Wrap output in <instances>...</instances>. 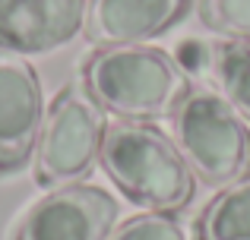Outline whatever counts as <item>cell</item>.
Returning a JSON list of instances; mask_svg holds the SVG:
<instances>
[{
    "label": "cell",
    "mask_w": 250,
    "mask_h": 240,
    "mask_svg": "<svg viewBox=\"0 0 250 240\" xmlns=\"http://www.w3.org/2000/svg\"><path fill=\"white\" fill-rule=\"evenodd\" d=\"M117 222V203L89 184L48 193L19 218L13 240H108Z\"/></svg>",
    "instance_id": "cell-5"
},
{
    "label": "cell",
    "mask_w": 250,
    "mask_h": 240,
    "mask_svg": "<svg viewBox=\"0 0 250 240\" xmlns=\"http://www.w3.org/2000/svg\"><path fill=\"white\" fill-rule=\"evenodd\" d=\"M174 139L190 171L209 186H228L250 174V129L222 95L190 89L174 111Z\"/></svg>",
    "instance_id": "cell-3"
},
{
    "label": "cell",
    "mask_w": 250,
    "mask_h": 240,
    "mask_svg": "<svg viewBox=\"0 0 250 240\" xmlns=\"http://www.w3.org/2000/svg\"><path fill=\"white\" fill-rule=\"evenodd\" d=\"M83 82L89 95L124 120L174 117L190 95V76L162 48L121 44L98 48L83 63Z\"/></svg>",
    "instance_id": "cell-1"
},
{
    "label": "cell",
    "mask_w": 250,
    "mask_h": 240,
    "mask_svg": "<svg viewBox=\"0 0 250 240\" xmlns=\"http://www.w3.org/2000/svg\"><path fill=\"white\" fill-rule=\"evenodd\" d=\"M190 10V0H89L85 38L98 48L143 44L168 32Z\"/></svg>",
    "instance_id": "cell-8"
},
{
    "label": "cell",
    "mask_w": 250,
    "mask_h": 240,
    "mask_svg": "<svg viewBox=\"0 0 250 240\" xmlns=\"http://www.w3.org/2000/svg\"><path fill=\"white\" fill-rule=\"evenodd\" d=\"M196 240H250V174L222 186L206 203Z\"/></svg>",
    "instance_id": "cell-9"
},
{
    "label": "cell",
    "mask_w": 250,
    "mask_h": 240,
    "mask_svg": "<svg viewBox=\"0 0 250 240\" xmlns=\"http://www.w3.org/2000/svg\"><path fill=\"white\" fill-rule=\"evenodd\" d=\"M108 240H193L171 212H146L133 215L111 231Z\"/></svg>",
    "instance_id": "cell-11"
},
{
    "label": "cell",
    "mask_w": 250,
    "mask_h": 240,
    "mask_svg": "<svg viewBox=\"0 0 250 240\" xmlns=\"http://www.w3.org/2000/svg\"><path fill=\"white\" fill-rule=\"evenodd\" d=\"M200 19L212 32L250 41V0H200Z\"/></svg>",
    "instance_id": "cell-12"
},
{
    "label": "cell",
    "mask_w": 250,
    "mask_h": 240,
    "mask_svg": "<svg viewBox=\"0 0 250 240\" xmlns=\"http://www.w3.org/2000/svg\"><path fill=\"white\" fill-rule=\"evenodd\" d=\"M44 123L38 70L22 54L0 51V174H10L35 155Z\"/></svg>",
    "instance_id": "cell-6"
},
{
    "label": "cell",
    "mask_w": 250,
    "mask_h": 240,
    "mask_svg": "<svg viewBox=\"0 0 250 240\" xmlns=\"http://www.w3.org/2000/svg\"><path fill=\"white\" fill-rule=\"evenodd\" d=\"M209 73L222 98L244 120H250V41L225 38L209 44Z\"/></svg>",
    "instance_id": "cell-10"
},
{
    "label": "cell",
    "mask_w": 250,
    "mask_h": 240,
    "mask_svg": "<svg viewBox=\"0 0 250 240\" xmlns=\"http://www.w3.org/2000/svg\"><path fill=\"white\" fill-rule=\"evenodd\" d=\"M98 161L124 196L152 212H177L193 199V171L187 158L152 123H111Z\"/></svg>",
    "instance_id": "cell-2"
},
{
    "label": "cell",
    "mask_w": 250,
    "mask_h": 240,
    "mask_svg": "<svg viewBox=\"0 0 250 240\" xmlns=\"http://www.w3.org/2000/svg\"><path fill=\"white\" fill-rule=\"evenodd\" d=\"M89 0H0V51L44 54L85 29Z\"/></svg>",
    "instance_id": "cell-7"
},
{
    "label": "cell",
    "mask_w": 250,
    "mask_h": 240,
    "mask_svg": "<svg viewBox=\"0 0 250 240\" xmlns=\"http://www.w3.org/2000/svg\"><path fill=\"white\" fill-rule=\"evenodd\" d=\"M104 108L73 79L54 95L35 142V180L42 186H73L92 171L104 142Z\"/></svg>",
    "instance_id": "cell-4"
},
{
    "label": "cell",
    "mask_w": 250,
    "mask_h": 240,
    "mask_svg": "<svg viewBox=\"0 0 250 240\" xmlns=\"http://www.w3.org/2000/svg\"><path fill=\"white\" fill-rule=\"evenodd\" d=\"M177 63H181L187 73H196V70L209 67V44L184 41V44H181V54H177Z\"/></svg>",
    "instance_id": "cell-13"
}]
</instances>
